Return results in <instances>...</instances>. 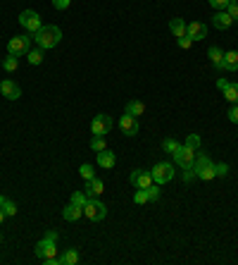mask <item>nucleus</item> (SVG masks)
<instances>
[{
	"label": "nucleus",
	"instance_id": "nucleus-21",
	"mask_svg": "<svg viewBox=\"0 0 238 265\" xmlns=\"http://www.w3.org/2000/svg\"><path fill=\"white\" fill-rule=\"evenodd\" d=\"M143 112H146V103H141V101H131V103H127V115L141 117Z\"/></svg>",
	"mask_w": 238,
	"mask_h": 265
},
{
	"label": "nucleus",
	"instance_id": "nucleus-17",
	"mask_svg": "<svg viewBox=\"0 0 238 265\" xmlns=\"http://www.w3.org/2000/svg\"><path fill=\"white\" fill-rule=\"evenodd\" d=\"M207 55H210L212 64H214L217 70H221V72H224V50H221L219 46H212L210 50H207Z\"/></svg>",
	"mask_w": 238,
	"mask_h": 265
},
{
	"label": "nucleus",
	"instance_id": "nucleus-22",
	"mask_svg": "<svg viewBox=\"0 0 238 265\" xmlns=\"http://www.w3.org/2000/svg\"><path fill=\"white\" fill-rule=\"evenodd\" d=\"M0 208L5 211V215H8V218H15V215H17V206L10 201V198H5L3 193H0Z\"/></svg>",
	"mask_w": 238,
	"mask_h": 265
},
{
	"label": "nucleus",
	"instance_id": "nucleus-27",
	"mask_svg": "<svg viewBox=\"0 0 238 265\" xmlns=\"http://www.w3.org/2000/svg\"><path fill=\"white\" fill-rule=\"evenodd\" d=\"M27 60L31 64H41V62H43V48H38V50H29Z\"/></svg>",
	"mask_w": 238,
	"mask_h": 265
},
{
	"label": "nucleus",
	"instance_id": "nucleus-24",
	"mask_svg": "<svg viewBox=\"0 0 238 265\" xmlns=\"http://www.w3.org/2000/svg\"><path fill=\"white\" fill-rule=\"evenodd\" d=\"M79 263V251L76 248H67L62 253V265H76Z\"/></svg>",
	"mask_w": 238,
	"mask_h": 265
},
{
	"label": "nucleus",
	"instance_id": "nucleus-32",
	"mask_svg": "<svg viewBox=\"0 0 238 265\" xmlns=\"http://www.w3.org/2000/svg\"><path fill=\"white\" fill-rule=\"evenodd\" d=\"M148 191V201H157V198H160V184H150V186H148L146 189Z\"/></svg>",
	"mask_w": 238,
	"mask_h": 265
},
{
	"label": "nucleus",
	"instance_id": "nucleus-11",
	"mask_svg": "<svg viewBox=\"0 0 238 265\" xmlns=\"http://www.w3.org/2000/svg\"><path fill=\"white\" fill-rule=\"evenodd\" d=\"M119 129H122V134H124V137H136V134H138V117L124 112V115L119 117Z\"/></svg>",
	"mask_w": 238,
	"mask_h": 265
},
{
	"label": "nucleus",
	"instance_id": "nucleus-4",
	"mask_svg": "<svg viewBox=\"0 0 238 265\" xmlns=\"http://www.w3.org/2000/svg\"><path fill=\"white\" fill-rule=\"evenodd\" d=\"M83 215L88 220H93V222H100V220H105V215H107V206L100 203L98 198H88V203L83 206Z\"/></svg>",
	"mask_w": 238,
	"mask_h": 265
},
{
	"label": "nucleus",
	"instance_id": "nucleus-15",
	"mask_svg": "<svg viewBox=\"0 0 238 265\" xmlns=\"http://www.w3.org/2000/svg\"><path fill=\"white\" fill-rule=\"evenodd\" d=\"M102 191H105V184H102V179L93 177V179H88V182H86V196H88V198H98Z\"/></svg>",
	"mask_w": 238,
	"mask_h": 265
},
{
	"label": "nucleus",
	"instance_id": "nucleus-35",
	"mask_svg": "<svg viewBox=\"0 0 238 265\" xmlns=\"http://www.w3.org/2000/svg\"><path fill=\"white\" fill-rule=\"evenodd\" d=\"M214 174H217V177H226V174H229V165L226 163L214 165Z\"/></svg>",
	"mask_w": 238,
	"mask_h": 265
},
{
	"label": "nucleus",
	"instance_id": "nucleus-1",
	"mask_svg": "<svg viewBox=\"0 0 238 265\" xmlns=\"http://www.w3.org/2000/svg\"><path fill=\"white\" fill-rule=\"evenodd\" d=\"M34 38H36L38 48L50 50V48H55L57 43L62 41V31H60V27H55V24H43V27L34 34Z\"/></svg>",
	"mask_w": 238,
	"mask_h": 265
},
{
	"label": "nucleus",
	"instance_id": "nucleus-5",
	"mask_svg": "<svg viewBox=\"0 0 238 265\" xmlns=\"http://www.w3.org/2000/svg\"><path fill=\"white\" fill-rule=\"evenodd\" d=\"M153 174V182L155 184H167L174 179V165L172 163H155V167L150 170Z\"/></svg>",
	"mask_w": 238,
	"mask_h": 265
},
{
	"label": "nucleus",
	"instance_id": "nucleus-20",
	"mask_svg": "<svg viewBox=\"0 0 238 265\" xmlns=\"http://www.w3.org/2000/svg\"><path fill=\"white\" fill-rule=\"evenodd\" d=\"M169 31H172L176 38H179V36H186V22H183V19H179V17L169 19Z\"/></svg>",
	"mask_w": 238,
	"mask_h": 265
},
{
	"label": "nucleus",
	"instance_id": "nucleus-36",
	"mask_svg": "<svg viewBox=\"0 0 238 265\" xmlns=\"http://www.w3.org/2000/svg\"><path fill=\"white\" fill-rule=\"evenodd\" d=\"M176 46L183 48V50H188V48L193 46V41H191L188 36H179V38H176Z\"/></svg>",
	"mask_w": 238,
	"mask_h": 265
},
{
	"label": "nucleus",
	"instance_id": "nucleus-19",
	"mask_svg": "<svg viewBox=\"0 0 238 265\" xmlns=\"http://www.w3.org/2000/svg\"><path fill=\"white\" fill-rule=\"evenodd\" d=\"M238 70V50L224 53V72H236Z\"/></svg>",
	"mask_w": 238,
	"mask_h": 265
},
{
	"label": "nucleus",
	"instance_id": "nucleus-31",
	"mask_svg": "<svg viewBox=\"0 0 238 265\" xmlns=\"http://www.w3.org/2000/svg\"><path fill=\"white\" fill-rule=\"evenodd\" d=\"M200 137H198V134H188V137H186V144H183V146H188V148H193V151H198V148H200Z\"/></svg>",
	"mask_w": 238,
	"mask_h": 265
},
{
	"label": "nucleus",
	"instance_id": "nucleus-12",
	"mask_svg": "<svg viewBox=\"0 0 238 265\" xmlns=\"http://www.w3.org/2000/svg\"><path fill=\"white\" fill-rule=\"evenodd\" d=\"M0 93L8 98V101H17L19 96H22V86L17 82H12V79H5V82L0 84Z\"/></svg>",
	"mask_w": 238,
	"mask_h": 265
},
{
	"label": "nucleus",
	"instance_id": "nucleus-7",
	"mask_svg": "<svg viewBox=\"0 0 238 265\" xmlns=\"http://www.w3.org/2000/svg\"><path fill=\"white\" fill-rule=\"evenodd\" d=\"M31 50V36H12L8 41V53L10 55H27Z\"/></svg>",
	"mask_w": 238,
	"mask_h": 265
},
{
	"label": "nucleus",
	"instance_id": "nucleus-9",
	"mask_svg": "<svg viewBox=\"0 0 238 265\" xmlns=\"http://www.w3.org/2000/svg\"><path fill=\"white\" fill-rule=\"evenodd\" d=\"M172 158L176 160V165H179L181 170H193V165H195V151L188 146H181Z\"/></svg>",
	"mask_w": 238,
	"mask_h": 265
},
{
	"label": "nucleus",
	"instance_id": "nucleus-10",
	"mask_svg": "<svg viewBox=\"0 0 238 265\" xmlns=\"http://www.w3.org/2000/svg\"><path fill=\"white\" fill-rule=\"evenodd\" d=\"M129 182L134 184L136 189H148L150 184H153V174H150V170H134L131 172V177H129Z\"/></svg>",
	"mask_w": 238,
	"mask_h": 265
},
{
	"label": "nucleus",
	"instance_id": "nucleus-34",
	"mask_svg": "<svg viewBox=\"0 0 238 265\" xmlns=\"http://www.w3.org/2000/svg\"><path fill=\"white\" fill-rule=\"evenodd\" d=\"M226 12H229V17L233 22H238V0H229V5H226Z\"/></svg>",
	"mask_w": 238,
	"mask_h": 265
},
{
	"label": "nucleus",
	"instance_id": "nucleus-39",
	"mask_svg": "<svg viewBox=\"0 0 238 265\" xmlns=\"http://www.w3.org/2000/svg\"><path fill=\"white\" fill-rule=\"evenodd\" d=\"M72 5V0H53V8L55 10H67Z\"/></svg>",
	"mask_w": 238,
	"mask_h": 265
},
{
	"label": "nucleus",
	"instance_id": "nucleus-30",
	"mask_svg": "<svg viewBox=\"0 0 238 265\" xmlns=\"http://www.w3.org/2000/svg\"><path fill=\"white\" fill-rule=\"evenodd\" d=\"M79 174H81L83 179H86V182H88V179H93V177H95V170H93V165L83 163L81 167H79Z\"/></svg>",
	"mask_w": 238,
	"mask_h": 265
},
{
	"label": "nucleus",
	"instance_id": "nucleus-2",
	"mask_svg": "<svg viewBox=\"0 0 238 265\" xmlns=\"http://www.w3.org/2000/svg\"><path fill=\"white\" fill-rule=\"evenodd\" d=\"M57 232L55 229H50V232H46V237L41 239L36 244V256L41 258V260H48V258H55L57 256Z\"/></svg>",
	"mask_w": 238,
	"mask_h": 265
},
{
	"label": "nucleus",
	"instance_id": "nucleus-33",
	"mask_svg": "<svg viewBox=\"0 0 238 265\" xmlns=\"http://www.w3.org/2000/svg\"><path fill=\"white\" fill-rule=\"evenodd\" d=\"M134 203H136V206L148 203V191H146V189H136V193H134Z\"/></svg>",
	"mask_w": 238,
	"mask_h": 265
},
{
	"label": "nucleus",
	"instance_id": "nucleus-40",
	"mask_svg": "<svg viewBox=\"0 0 238 265\" xmlns=\"http://www.w3.org/2000/svg\"><path fill=\"white\" fill-rule=\"evenodd\" d=\"M226 86H229V79H219V82H217V89H219V91H224Z\"/></svg>",
	"mask_w": 238,
	"mask_h": 265
},
{
	"label": "nucleus",
	"instance_id": "nucleus-37",
	"mask_svg": "<svg viewBox=\"0 0 238 265\" xmlns=\"http://www.w3.org/2000/svg\"><path fill=\"white\" fill-rule=\"evenodd\" d=\"M226 115H229V119L233 122V124H238V103H233V105H231Z\"/></svg>",
	"mask_w": 238,
	"mask_h": 265
},
{
	"label": "nucleus",
	"instance_id": "nucleus-14",
	"mask_svg": "<svg viewBox=\"0 0 238 265\" xmlns=\"http://www.w3.org/2000/svg\"><path fill=\"white\" fill-rule=\"evenodd\" d=\"M212 24H214V29H219V31H226V29L233 24V19L229 17V12L219 10V12H214V17H212Z\"/></svg>",
	"mask_w": 238,
	"mask_h": 265
},
{
	"label": "nucleus",
	"instance_id": "nucleus-42",
	"mask_svg": "<svg viewBox=\"0 0 238 265\" xmlns=\"http://www.w3.org/2000/svg\"><path fill=\"white\" fill-rule=\"evenodd\" d=\"M5 218H8V215H5V211H3V208H0V225H3V222H5Z\"/></svg>",
	"mask_w": 238,
	"mask_h": 265
},
{
	"label": "nucleus",
	"instance_id": "nucleus-3",
	"mask_svg": "<svg viewBox=\"0 0 238 265\" xmlns=\"http://www.w3.org/2000/svg\"><path fill=\"white\" fill-rule=\"evenodd\" d=\"M193 170H195V177L202 179V182H210V179L217 177V174H214V163H212V158L207 156V153H198V156H195Z\"/></svg>",
	"mask_w": 238,
	"mask_h": 265
},
{
	"label": "nucleus",
	"instance_id": "nucleus-25",
	"mask_svg": "<svg viewBox=\"0 0 238 265\" xmlns=\"http://www.w3.org/2000/svg\"><path fill=\"white\" fill-rule=\"evenodd\" d=\"M17 67H19V57L8 53V57L3 60V70H5V72H17Z\"/></svg>",
	"mask_w": 238,
	"mask_h": 265
},
{
	"label": "nucleus",
	"instance_id": "nucleus-6",
	"mask_svg": "<svg viewBox=\"0 0 238 265\" xmlns=\"http://www.w3.org/2000/svg\"><path fill=\"white\" fill-rule=\"evenodd\" d=\"M19 24L27 29V31H31V34H36L38 29L43 27V22H41V15H38L36 10H24V12L19 15Z\"/></svg>",
	"mask_w": 238,
	"mask_h": 265
},
{
	"label": "nucleus",
	"instance_id": "nucleus-26",
	"mask_svg": "<svg viewBox=\"0 0 238 265\" xmlns=\"http://www.w3.org/2000/svg\"><path fill=\"white\" fill-rule=\"evenodd\" d=\"M181 146H183V144H179L176 139H165V141H162V148H165V153H169V156H174Z\"/></svg>",
	"mask_w": 238,
	"mask_h": 265
},
{
	"label": "nucleus",
	"instance_id": "nucleus-18",
	"mask_svg": "<svg viewBox=\"0 0 238 265\" xmlns=\"http://www.w3.org/2000/svg\"><path fill=\"white\" fill-rule=\"evenodd\" d=\"M83 215V208H79V206H74V203H69L67 208L62 211V218L67 220V222H76V220Z\"/></svg>",
	"mask_w": 238,
	"mask_h": 265
},
{
	"label": "nucleus",
	"instance_id": "nucleus-29",
	"mask_svg": "<svg viewBox=\"0 0 238 265\" xmlns=\"http://www.w3.org/2000/svg\"><path fill=\"white\" fill-rule=\"evenodd\" d=\"M69 203H74V206H79V208H83V206L88 203V196H86L83 191H74V193H72V201H69Z\"/></svg>",
	"mask_w": 238,
	"mask_h": 265
},
{
	"label": "nucleus",
	"instance_id": "nucleus-16",
	"mask_svg": "<svg viewBox=\"0 0 238 265\" xmlns=\"http://www.w3.org/2000/svg\"><path fill=\"white\" fill-rule=\"evenodd\" d=\"M95 156H98V165H100V167H105V170H112V167H114V163H117V156H114L112 151H107V148H105V151H100V153H95Z\"/></svg>",
	"mask_w": 238,
	"mask_h": 265
},
{
	"label": "nucleus",
	"instance_id": "nucleus-23",
	"mask_svg": "<svg viewBox=\"0 0 238 265\" xmlns=\"http://www.w3.org/2000/svg\"><path fill=\"white\" fill-rule=\"evenodd\" d=\"M221 93H224V98H226L231 105H233V103H238V84H231L229 82V86H226Z\"/></svg>",
	"mask_w": 238,
	"mask_h": 265
},
{
	"label": "nucleus",
	"instance_id": "nucleus-28",
	"mask_svg": "<svg viewBox=\"0 0 238 265\" xmlns=\"http://www.w3.org/2000/svg\"><path fill=\"white\" fill-rule=\"evenodd\" d=\"M91 148H93V153H100V151H105V148H107V144H105V137H93L91 139Z\"/></svg>",
	"mask_w": 238,
	"mask_h": 265
},
{
	"label": "nucleus",
	"instance_id": "nucleus-38",
	"mask_svg": "<svg viewBox=\"0 0 238 265\" xmlns=\"http://www.w3.org/2000/svg\"><path fill=\"white\" fill-rule=\"evenodd\" d=\"M214 10H226V5H229V0H207Z\"/></svg>",
	"mask_w": 238,
	"mask_h": 265
},
{
	"label": "nucleus",
	"instance_id": "nucleus-8",
	"mask_svg": "<svg viewBox=\"0 0 238 265\" xmlns=\"http://www.w3.org/2000/svg\"><path fill=\"white\" fill-rule=\"evenodd\" d=\"M112 124H114V119L110 115H95L91 122V134L93 137H105L112 129Z\"/></svg>",
	"mask_w": 238,
	"mask_h": 265
},
{
	"label": "nucleus",
	"instance_id": "nucleus-41",
	"mask_svg": "<svg viewBox=\"0 0 238 265\" xmlns=\"http://www.w3.org/2000/svg\"><path fill=\"white\" fill-rule=\"evenodd\" d=\"M183 172H186V174H183V179H186V182H191L193 174H195V170H183Z\"/></svg>",
	"mask_w": 238,
	"mask_h": 265
},
{
	"label": "nucleus",
	"instance_id": "nucleus-13",
	"mask_svg": "<svg viewBox=\"0 0 238 265\" xmlns=\"http://www.w3.org/2000/svg\"><path fill=\"white\" fill-rule=\"evenodd\" d=\"M186 36L191 38L193 43H195V41H202V38L207 36V27H205L202 22H191V24H186Z\"/></svg>",
	"mask_w": 238,
	"mask_h": 265
}]
</instances>
